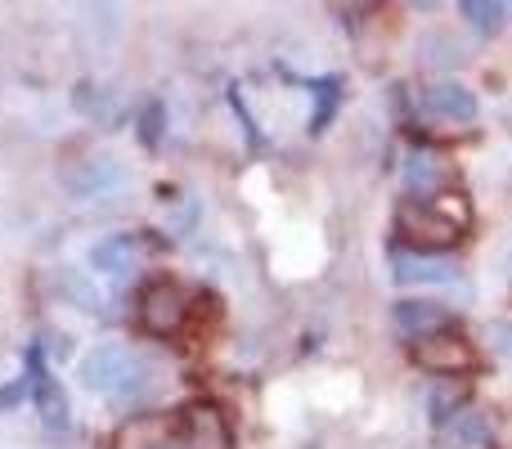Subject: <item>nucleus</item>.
I'll list each match as a JSON object with an SVG mask.
<instances>
[{"instance_id":"1","label":"nucleus","mask_w":512,"mask_h":449,"mask_svg":"<svg viewBox=\"0 0 512 449\" xmlns=\"http://www.w3.org/2000/svg\"><path fill=\"white\" fill-rule=\"evenodd\" d=\"M77 382L86 391H95V396L113 400V405H131L135 396L149 391V364L131 346L104 342V346H90L77 360Z\"/></svg>"},{"instance_id":"2","label":"nucleus","mask_w":512,"mask_h":449,"mask_svg":"<svg viewBox=\"0 0 512 449\" xmlns=\"http://www.w3.org/2000/svg\"><path fill=\"white\" fill-rule=\"evenodd\" d=\"M463 225H468V203L463 194H441V198H427V203H405L396 207V229L414 243V252H441V247L459 243Z\"/></svg>"},{"instance_id":"3","label":"nucleus","mask_w":512,"mask_h":449,"mask_svg":"<svg viewBox=\"0 0 512 449\" xmlns=\"http://www.w3.org/2000/svg\"><path fill=\"white\" fill-rule=\"evenodd\" d=\"M189 319V292L180 288L176 279H153L149 288L140 292V324L144 333L153 337H171L180 333Z\"/></svg>"},{"instance_id":"4","label":"nucleus","mask_w":512,"mask_h":449,"mask_svg":"<svg viewBox=\"0 0 512 449\" xmlns=\"http://www.w3.org/2000/svg\"><path fill=\"white\" fill-rule=\"evenodd\" d=\"M27 378H32V400L36 409H41V427L50 436H63L72 427V409H68V396H63V382L50 373V364H45L41 346H27Z\"/></svg>"},{"instance_id":"5","label":"nucleus","mask_w":512,"mask_h":449,"mask_svg":"<svg viewBox=\"0 0 512 449\" xmlns=\"http://www.w3.org/2000/svg\"><path fill=\"white\" fill-rule=\"evenodd\" d=\"M414 364L427 373H436V378H459V373H472L477 369V351H472V342L463 333H432L423 337V342H414Z\"/></svg>"},{"instance_id":"6","label":"nucleus","mask_w":512,"mask_h":449,"mask_svg":"<svg viewBox=\"0 0 512 449\" xmlns=\"http://www.w3.org/2000/svg\"><path fill=\"white\" fill-rule=\"evenodd\" d=\"M418 108H423L427 117H436V122H454V126L477 122V113H481L477 95H472L463 81H436V86H423L418 90Z\"/></svg>"},{"instance_id":"7","label":"nucleus","mask_w":512,"mask_h":449,"mask_svg":"<svg viewBox=\"0 0 512 449\" xmlns=\"http://www.w3.org/2000/svg\"><path fill=\"white\" fill-rule=\"evenodd\" d=\"M391 279L405 283V288H445V283L459 279L445 256H427V252H414V247H396L391 252Z\"/></svg>"},{"instance_id":"8","label":"nucleus","mask_w":512,"mask_h":449,"mask_svg":"<svg viewBox=\"0 0 512 449\" xmlns=\"http://www.w3.org/2000/svg\"><path fill=\"white\" fill-rule=\"evenodd\" d=\"M391 319H396V328L405 337H414V342H423V337L432 333H445L450 328V310L441 306V301H396V310H391Z\"/></svg>"},{"instance_id":"9","label":"nucleus","mask_w":512,"mask_h":449,"mask_svg":"<svg viewBox=\"0 0 512 449\" xmlns=\"http://www.w3.org/2000/svg\"><path fill=\"white\" fill-rule=\"evenodd\" d=\"M445 180H450V171H445V162L436 158V153H409L405 162V189L414 203H427V198H441L445 194Z\"/></svg>"},{"instance_id":"10","label":"nucleus","mask_w":512,"mask_h":449,"mask_svg":"<svg viewBox=\"0 0 512 449\" xmlns=\"http://www.w3.org/2000/svg\"><path fill=\"white\" fill-rule=\"evenodd\" d=\"M135 261H140V238L135 234H108L90 247V265L99 274H126L135 270Z\"/></svg>"},{"instance_id":"11","label":"nucleus","mask_w":512,"mask_h":449,"mask_svg":"<svg viewBox=\"0 0 512 449\" xmlns=\"http://www.w3.org/2000/svg\"><path fill=\"white\" fill-rule=\"evenodd\" d=\"M342 108V77H315L310 81V135H324Z\"/></svg>"},{"instance_id":"12","label":"nucleus","mask_w":512,"mask_h":449,"mask_svg":"<svg viewBox=\"0 0 512 449\" xmlns=\"http://www.w3.org/2000/svg\"><path fill=\"white\" fill-rule=\"evenodd\" d=\"M122 180H126L122 167H113L108 158H99V162H86L77 176H68V189H72L77 198H95V194H104V189L122 185Z\"/></svg>"},{"instance_id":"13","label":"nucleus","mask_w":512,"mask_h":449,"mask_svg":"<svg viewBox=\"0 0 512 449\" xmlns=\"http://www.w3.org/2000/svg\"><path fill=\"white\" fill-rule=\"evenodd\" d=\"M450 441H454V449H477V445H486V441H490L486 418H481L477 409H463V414L450 423Z\"/></svg>"},{"instance_id":"14","label":"nucleus","mask_w":512,"mask_h":449,"mask_svg":"<svg viewBox=\"0 0 512 449\" xmlns=\"http://www.w3.org/2000/svg\"><path fill=\"white\" fill-rule=\"evenodd\" d=\"M162 135H167V104H162V99H149L140 113V144L144 149H158Z\"/></svg>"},{"instance_id":"15","label":"nucleus","mask_w":512,"mask_h":449,"mask_svg":"<svg viewBox=\"0 0 512 449\" xmlns=\"http://www.w3.org/2000/svg\"><path fill=\"white\" fill-rule=\"evenodd\" d=\"M459 14L468 18L477 32H495V27L504 23V5H490V0H463Z\"/></svg>"},{"instance_id":"16","label":"nucleus","mask_w":512,"mask_h":449,"mask_svg":"<svg viewBox=\"0 0 512 449\" xmlns=\"http://www.w3.org/2000/svg\"><path fill=\"white\" fill-rule=\"evenodd\" d=\"M32 396V378H27V369L18 373V378H9V382H0V418L5 414H14L23 400Z\"/></svg>"},{"instance_id":"17","label":"nucleus","mask_w":512,"mask_h":449,"mask_svg":"<svg viewBox=\"0 0 512 449\" xmlns=\"http://www.w3.org/2000/svg\"><path fill=\"white\" fill-rule=\"evenodd\" d=\"M486 337H490V351H495L499 360H512V324L508 319H495V324L486 328Z\"/></svg>"},{"instance_id":"18","label":"nucleus","mask_w":512,"mask_h":449,"mask_svg":"<svg viewBox=\"0 0 512 449\" xmlns=\"http://www.w3.org/2000/svg\"><path fill=\"white\" fill-rule=\"evenodd\" d=\"M230 104H234V113H239V122H243V131H248V140H252V149H261V131H256V122H252V113H248V104H243V95H239V86H230Z\"/></svg>"}]
</instances>
